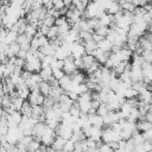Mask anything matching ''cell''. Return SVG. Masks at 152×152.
I'll return each instance as SVG.
<instances>
[{
    "label": "cell",
    "instance_id": "4fadbf2b",
    "mask_svg": "<svg viewBox=\"0 0 152 152\" xmlns=\"http://www.w3.org/2000/svg\"><path fill=\"white\" fill-rule=\"evenodd\" d=\"M38 74H39V76L42 77L43 81H46V82H48V81L52 77V69H51V66L44 68V69H40V71H39Z\"/></svg>",
    "mask_w": 152,
    "mask_h": 152
},
{
    "label": "cell",
    "instance_id": "d590c367",
    "mask_svg": "<svg viewBox=\"0 0 152 152\" xmlns=\"http://www.w3.org/2000/svg\"><path fill=\"white\" fill-rule=\"evenodd\" d=\"M142 148L145 150V152H152V142L145 140V141L142 142Z\"/></svg>",
    "mask_w": 152,
    "mask_h": 152
},
{
    "label": "cell",
    "instance_id": "7402d4cb",
    "mask_svg": "<svg viewBox=\"0 0 152 152\" xmlns=\"http://www.w3.org/2000/svg\"><path fill=\"white\" fill-rule=\"evenodd\" d=\"M37 31H38V28H37L36 26H33V25H31V24H27V26H26V30H25V32H24V33H25L27 37H30V38H33V37L36 36Z\"/></svg>",
    "mask_w": 152,
    "mask_h": 152
},
{
    "label": "cell",
    "instance_id": "ab89813d",
    "mask_svg": "<svg viewBox=\"0 0 152 152\" xmlns=\"http://www.w3.org/2000/svg\"><path fill=\"white\" fill-rule=\"evenodd\" d=\"M0 152H7V150H6L1 144H0Z\"/></svg>",
    "mask_w": 152,
    "mask_h": 152
},
{
    "label": "cell",
    "instance_id": "3957f363",
    "mask_svg": "<svg viewBox=\"0 0 152 152\" xmlns=\"http://www.w3.org/2000/svg\"><path fill=\"white\" fill-rule=\"evenodd\" d=\"M88 121L91 126H95V127H103V118L100 116L99 114H91V115H88Z\"/></svg>",
    "mask_w": 152,
    "mask_h": 152
},
{
    "label": "cell",
    "instance_id": "d4e9b609",
    "mask_svg": "<svg viewBox=\"0 0 152 152\" xmlns=\"http://www.w3.org/2000/svg\"><path fill=\"white\" fill-rule=\"evenodd\" d=\"M138 93L131 87V88H127L126 89V91H125V94H124V96H125V99H133V97H138Z\"/></svg>",
    "mask_w": 152,
    "mask_h": 152
},
{
    "label": "cell",
    "instance_id": "7bdbcfd3",
    "mask_svg": "<svg viewBox=\"0 0 152 152\" xmlns=\"http://www.w3.org/2000/svg\"><path fill=\"white\" fill-rule=\"evenodd\" d=\"M57 152H66V151H64V150H62V151H57Z\"/></svg>",
    "mask_w": 152,
    "mask_h": 152
},
{
    "label": "cell",
    "instance_id": "d6986e66",
    "mask_svg": "<svg viewBox=\"0 0 152 152\" xmlns=\"http://www.w3.org/2000/svg\"><path fill=\"white\" fill-rule=\"evenodd\" d=\"M70 82H71V77H70V75H64L62 78L58 80V84H59V87L64 90V93H65L66 87L70 84Z\"/></svg>",
    "mask_w": 152,
    "mask_h": 152
},
{
    "label": "cell",
    "instance_id": "83f0119b",
    "mask_svg": "<svg viewBox=\"0 0 152 152\" xmlns=\"http://www.w3.org/2000/svg\"><path fill=\"white\" fill-rule=\"evenodd\" d=\"M74 91H76L78 95H81V94H84L86 91H88V87H87L86 83H81V84H77L76 86V88H75Z\"/></svg>",
    "mask_w": 152,
    "mask_h": 152
},
{
    "label": "cell",
    "instance_id": "ac0fdd59",
    "mask_svg": "<svg viewBox=\"0 0 152 152\" xmlns=\"http://www.w3.org/2000/svg\"><path fill=\"white\" fill-rule=\"evenodd\" d=\"M11 104H12V99H11L10 94L4 95V96L1 97V103H0V107H1V108H4V109L6 110V109L11 108Z\"/></svg>",
    "mask_w": 152,
    "mask_h": 152
},
{
    "label": "cell",
    "instance_id": "484cf974",
    "mask_svg": "<svg viewBox=\"0 0 152 152\" xmlns=\"http://www.w3.org/2000/svg\"><path fill=\"white\" fill-rule=\"evenodd\" d=\"M42 21H43V25H45V26H48V27H51V26L55 25V18L51 17V15H48V14H46V17H45Z\"/></svg>",
    "mask_w": 152,
    "mask_h": 152
},
{
    "label": "cell",
    "instance_id": "30bf717a",
    "mask_svg": "<svg viewBox=\"0 0 152 152\" xmlns=\"http://www.w3.org/2000/svg\"><path fill=\"white\" fill-rule=\"evenodd\" d=\"M135 127H137V131H139V132H146L147 129L152 128V124L146 120H141L135 124Z\"/></svg>",
    "mask_w": 152,
    "mask_h": 152
},
{
    "label": "cell",
    "instance_id": "5b68a950",
    "mask_svg": "<svg viewBox=\"0 0 152 152\" xmlns=\"http://www.w3.org/2000/svg\"><path fill=\"white\" fill-rule=\"evenodd\" d=\"M138 99L140 102L142 103H147V104H151L152 103V91H150L148 89L144 90L142 93H140L138 95Z\"/></svg>",
    "mask_w": 152,
    "mask_h": 152
},
{
    "label": "cell",
    "instance_id": "cb8c5ba5",
    "mask_svg": "<svg viewBox=\"0 0 152 152\" xmlns=\"http://www.w3.org/2000/svg\"><path fill=\"white\" fill-rule=\"evenodd\" d=\"M109 113V109H108V107H107V104L106 103H101L100 106H99V108H97V110H96V114H99L100 116H104V115H107Z\"/></svg>",
    "mask_w": 152,
    "mask_h": 152
},
{
    "label": "cell",
    "instance_id": "e575fe53",
    "mask_svg": "<svg viewBox=\"0 0 152 152\" xmlns=\"http://www.w3.org/2000/svg\"><path fill=\"white\" fill-rule=\"evenodd\" d=\"M74 63H75V66H76V69H80V70H84V65H83L82 58H75Z\"/></svg>",
    "mask_w": 152,
    "mask_h": 152
},
{
    "label": "cell",
    "instance_id": "ee69618b",
    "mask_svg": "<svg viewBox=\"0 0 152 152\" xmlns=\"http://www.w3.org/2000/svg\"><path fill=\"white\" fill-rule=\"evenodd\" d=\"M91 1H95V0H91Z\"/></svg>",
    "mask_w": 152,
    "mask_h": 152
},
{
    "label": "cell",
    "instance_id": "f35d334b",
    "mask_svg": "<svg viewBox=\"0 0 152 152\" xmlns=\"http://www.w3.org/2000/svg\"><path fill=\"white\" fill-rule=\"evenodd\" d=\"M38 31H39V32H40L43 36H45V37H46V34H48V31H49V27L42 24V25L38 27Z\"/></svg>",
    "mask_w": 152,
    "mask_h": 152
},
{
    "label": "cell",
    "instance_id": "52a82bcc",
    "mask_svg": "<svg viewBox=\"0 0 152 152\" xmlns=\"http://www.w3.org/2000/svg\"><path fill=\"white\" fill-rule=\"evenodd\" d=\"M83 46H84L86 53L91 55V52H93L94 50H96V49H97V43L91 38V39H89V40H86V42H84V44H83Z\"/></svg>",
    "mask_w": 152,
    "mask_h": 152
},
{
    "label": "cell",
    "instance_id": "9a60e30c",
    "mask_svg": "<svg viewBox=\"0 0 152 152\" xmlns=\"http://www.w3.org/2000/svg\"><path fill=\"white\" fill-rule=\"evenodd\" d=\"M112 46H113V44H112L109 40H107L106 38L97 43V48H99V49H101V50H102V51H104V52H110Z\"/></svg>",
    "mask_w": 152,
    "mask_h": 152
},
{
    "label": "cell",
    "instance_id": "5bb4252c",
    "mask_svg": "<svg viewBox=\"0 0 152 152\" xmlns=\"http://www.w3.org/2000/svg\"><path fill=\"white\" fill-rule=\"evenodd\" d=\"M17 37H18V33H17V32H14V31H12V30H8V31H7V34H6V37H5L4 43L7 44V45H10V44H12V43H14V42L17 40Z\"/></svg>",
    "mask_w": 152,
    "mask_h": 152
},
{
    "label": "cell",
    "instance_id": "7c38bea8",
    "mask_svg": "<svg viewBox=\"0 0 152 152\" xmlns=\"http://www.w3.org/2000/svg\"><path fill=\"white\" fill-rule=\"evenodd\" d=\"M81 58H82V62H83V65H84V70H86L87 68H89L94 62H96L95 57H94L93 55H88V53H84Z\"/></svg>",
    "mask_w": 152,
    "mask_h": 152
},
{
    "label": "cell",
    "instance_id": "8992f818",
    "mask_svg": "<svg viewBox=\"0 0 152 152\" xmlns=\"http://www.w3.org/2000/svg\"><path fill=\"white\" fill-rule=\"evenodd\" d=\"M65 142H66L65 139H63L62 137L56 135V138L53 139V142H52L51 147H52L53 150H56V151H62L63 147H64V145H65Z\"/></svg>",
    "mask_w": 152,
    "mask_h": 152
},
{
    "label": "cell",
    "instance_id": "74e56055",
    "mask_svg": "<svg viewBox=\"0 0 152 152\" xmlns=\"http://www.w3.org/2000/svg\"><path fill=\"white\" fill-rule=\"evenodd\" d=\"M66 95H68V96H69V99H70V100H72L74 102H75V101H77V100H78V96H80L76 91H68V93H66Z\"/></svg>",
    "mask_w": 152,
    "mask_h": 152
},
{
    "label": "cell",
    "instance_id": "4316f807",
    "mask_svg": "<svg viewBox=\"0 0 152 152\" xmlns=\"http://www.w3.org/2000/svg\"><path fill=\"white\" fill-rule=\"evenodd\" d=\"M91 37H93L91 31H80V39H82L83 42L91 39Z\"/></svg>",
    "mask_w": 152,
    "mask_h": 152
},
{
    "label": "cell",
    "instance_id": "d6a6232c",
    "mask_svg": "<svg viewBox=\"0 0 152 152\" xmlns=\"http://www.w3.org/2000/svg\"><path fill=\"white\" fill-rule=\"evenodd\" d=\"M64 23H66V17L65 15H59L58 18L55 19V26H57V27L63 25Z\"/></svg>",
    "mask_w": 152,
    "mask_h": 152
},
{
    "label": "cell",
    "instance_id": "f1b7e54d",
    "mask_svg": "<svg viewBox=\"0 0 152 152\" xmlns=\"http://www.w3.org/2000/svg\"><path fill=\"white\" fill-rule=\"evenodd\" d=\"M52 6H53V10L56 11H61L62 8L65 7L63 0H52Z\"/></svg>",
    "mask_w": 152,
    "mask_h": 152
},
{
    "label": "cell",
    "instance_id": "9c48e42d",
    "mask_svg": "<svg viewBox=\"0 0 152 152\" xmlns=\"http://www.w3.org/2000/svg\"><path fill=\"white\" fill-rule=\"evenodd\" d=\"M11 99H12L11 108H12L13 110L20 112V109H21V107H23V104H24V100H23L21 97H19V96H17V97H11Z\"/></svg>",
    "mask_w": 152,
    "mask_h": 152
},
{
    "label": "cell",
    "instance_id": "44dd1931",
    "mask_svg": "<svg viewBox=\"0 0 152 152\" xmlns=\"http://www.w3.org/2000/svg\"><path fill=\"white\" fill-rule=\"evenodd\" d=\"M40 145H42L40 141H39L38 139H34V138H33L32 141L28 144V146H27L26 150H27V152H36V151L40 147Z\"/></svg>",
    "mask_w": 152,
    "mask_h": 152
},
{
    "label": "cell",
    "instance_id": "60d3db41",
    "mask_svg": "<svg viewBox=\"0 0 152 152\" xmlns=\"http://www.w3.org/2000/svg\"><path fill=\"white\" fill-rule=\"evenodd\" d=\"M1 27H2V19L0 18V28H1Z\"/></svg>",
    "mask_w": 152,
    "mask_h": 152
},
{
    "label": "cell",
    "instance_id": "836d02e7",
    "mask_svg": "<svg viewBox=\"0 0 152 152\" xmlns=\"http://www.w3.org/2000/svg\"><path fill=\"white\" fill-rule=\"evenodd\" d=\"M30 81H32V82H34V83L39 84L43 80H42V77L39 76V74H38V72H33V74L31 75V77H30Z\"/></svg>",
    "mask_w": 152,
    "mask_h": 152
},
{
    "label": "cell",
    "instance_id": "1f68e13d",
    "mask_svg": "<svg viewBox=\"0 0 152 152\" xmlns=\"http://www.w3.org/2000/svg\"><path fill=\"white\" fill-rule=\"evenodd\" d=\"M74 148H75V142H72L71 140H66V142H65L63 150L66 151V152H72Z\"/></svg>",
    "mask_w": 152,
    "mask_h": 152
},
{
    "label": "cell",
    "instance_id": "b9f144b4",
    "mask_svg": "<svg viewBox=\"0 0 152 152\" xmlns=\"http://www.w3.org/2000/svg\"><path fill=\"white\" fill-rule=\"evenodd\" d=\"M125 1H127V2H133V0H125Z\"/></svg>",
    "mask_w": 152,
    "mask_h": 152
},
{
    "label": "cell",
    "instance_id": "e0dca14e",
    "mask_svg": "<svg viewBox=\"0 0 152 152\" xmlns=\"http://www.w3.org/2000/svg\"><path fill=\"white\" fill-rule=\"evenodd\" d=\"M132 140H133V142H134L135 146H137V145H141V144L145 141V139H144V137H142V133L139 132V131H134V132H133V134H132Z\"/></svg>",
    "mask_w": 152,
    "mask_h": 152
},
{
    "label": "cell",
    "instance_id": "f546056e",
    "mask_svg": "<svg viewBox=\"0 0 152 152\" xmlns=\"http://www.w3.org/2000/svg\"><path fill=\"white\" fill-rule=\"evenodd\" d=\"M70 28H71V25L66 21V23H64L63 25L58 26V33H68Z\"/></svg>",
    "mask_w": 152,
    "mask_h": 152
},
{
    "label": "cell",
    "instance_id": "ffe728a7",
    "mask_svg": "<svg viewBox=\"0 0 152 152\" xmlns=\"http://www.w3.org/2000/svg\"><path fill=\"white\" fill-rule=\"evenodd\" d=\"M58 37V27L57 26H51V27H49V31H48V34H46V38L49 39V40H53V39H56Z\"/></svg>",
    "mask_w": 152,
    "mask_h": 152
},
{
    "label": "cell",
    "instance_id": "277c9868",
    "mask_svg": "<svg viewBox=\"0 0 152 152\" xmlns=\"http://www.w3.org/2000/svg\"><path fill=\"white\" fill-rule=\"evenodd\" d=\"M142 78H144V75H142L141 68L131 66V80H132V82H139V81H142Z\"/></svg>",
    "mask_w": 152,
    "mask_h": 152
},
{
    "label": "cell",
    "instance_id": "4dcf8cb0",
    "mask_svg": "<svg viewBox=\"0 0 152 152\" xmlns=\"http://www.w3.org/2000/svg\"><path fill=\"white\" fill-rule=\"evenodd\" d=\"M64 75H65V74H64V71H63L62 69H52V76H53L56 80L62 78Z\"/></svg>",
    "mask_w": 152,
    "mask_h": 152
},
{
    "label": "cell",
    "instance_id": "603a6c76",
    "mask_svg": "<svg viewBox=\"0 0 152 152\" xmlns=\"http://www.w3.org/2000/svg\"><path fill=\"white\" fill-rule=\"evenodd\" d=\"M108 32H109V27H108V26H100L99 28H96V30L94 31V33H96V34H99V36H101V37H103V38L107 37Z\"/></svg>",
    "mask_w": 152,
    "mask_h": 152
},
{
    "label": "cell",
    "instance_id": "6da1fadb",
    "mask_svg": "<svg viewBox=\"0 0 152 152\" xmlns=\"http://www.w3.org/2000/svg\"><path fill=\"white\" fill-rule=\"evenodd\" d=\"M55 132H56V135L62 137L65 140H70V138L72 135V128H71V126L64 125L62 122H59V125H58V127H57V129Z\"/></svg>",
    "mask_w": 152,
    "mask_h": 152
},
{
    "label": "cell",
    "instance_id": "ba28073f",
    "mask_svg": "<svg viewBox=\"0 0 152 152\" xmlns=\"http://www.w3.org/2000/svg\"><path fill=\"white\" fill-rule=\"evenodd\" d=\"M99 20H100V23H101V25L102 26H110L112 25V23L114 21V18H113V15H110V14H108V13H103L100 18H99Z\"/></svg>",
    "mask_w": 152,
    "mask_h": 152
},
{
    "label": "cell",
    "instance_id": "7a4b0ae2",
    "mask_svg": "<svg viewBox=\"0 0 152 152\" xmlns=\"http://www.w3.org/2000/svg\"><path fill=\"white\" fill-rule=\"evenodd\" d=\"M74 61H75V58H74L72 56H69V57H66V58L64 59L63 71H64L65 75H71V74H74V72L77 70L76 66H75Z\"/></svg>",
    "mask_w": 152,
    "mask_h": 152
},
{
    "label": "cell",
    "instance_id": "8d00e7d4",
    "mask_svg": "<svg viewBox=\"0 0 152 152\" xmlns=\"http://www.w3.org/2000/svg\"><path fill=\"white\" fill-rule=\"evenodd\" d=\"M142 137H144V139H145V140L151 141V140H152V128L147 129L146 132H142Z\"/></svg>",
    "mask_w": 152,
    "mask_h": 152
},
{
    "label": "cell",
    "instance_id": "f6af8a7d",
    "mask_svg": "<svg viewBox=\"0 0 152 152\" xmlns=\"http://www.w3.org/2000/svg\"><path fill=\"white\" fill-rule=\"evenodd\" d=\"M151 104H152V103H151Z\"/></svg>",
    "mask_w": 152,
    "mask_h": 152
},
{
    "label": "cell",
    "instance_id": "8fae6325",
    "mask_svg": "<svg viewBox=\"0 0 152 152\" xmlns=\"http://www.w3.org/2000/svg\"><path fill=\"white\" fill-rule=\"evenodd\" d=\"M38 88H39V93L44 96H49V93H50V89H51V86L49 84V82L46 81H42L39 84H38Z\"/></svg>",
    "mask_w": 152,
    "mask_h": 152
},
{
    "label": "cell",
    "instance_id": "2e32d148",
    "mask_svg": "<svg viewBox=\"0 0 152 152\" xmlns=\"http://www.w3.org/2000/svg\"><path fill=\"white\" fill-rule=\"evenodd\" d=\"M20 113L23 114V116L31 118L32 116V106L27 101H24V104H23V107L20 109Z\"/></svg>",
    "mask_w": 152,
    "mask_h": 152
}]
</instances>
